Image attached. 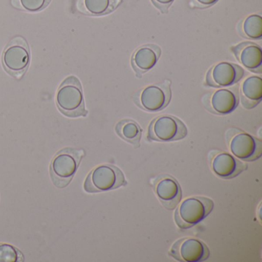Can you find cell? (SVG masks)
I'll return each mask as SVG.
<instances>
[{
	"label": "cell",
	"instance_id": "obj_1",
	"mask_svg": "<svg viewBox=\"0 0 262 262\" xmlns=\"http://www.w3.org/2000/svg\"><path fill=\"white\" fill-rule=\"evenodd\" d=\"M56 102L59 111L67 117H85L88 114L82 85L76 76H69L62 82L58 89Z\"/></svg>",
	"mask_w": 262,
	"mask_h": 262
},
{
	"label": "cell",
	"instance_id": "obj_2",
	"mask_svg": "<svg viewBox=\"0 0 262 262\" xmlns=\"http://www.w3.org/2000/svg\"><path fill=\"white\" fill-rule=\"evenodd\" d=\"M85 156L82 149L66 148L56 153L50 165V176L55 186H68L76 174L79 164Z\"/></svg>",
	"mask_w": 262,
	"mask_h": 262
},
{
	"label": "cell",
	"instance_id": "obj_3",
	"mask_svg": "<svg viewBox=\"0 0 262 262\" xmlns=\"http://www.w3.org/2000/svg\"><path fill=\"white\" fill-rule=\"evenodd\" d=\"M214 201L209 198L204 196L188 198L176 207L174 222L180 229L192 228L206 219L214 209Z\"/></svg>",
	"mask_w": 262,
	"mask_h": 262
},
{
	"label": "cell",
	"instance_id": "obj_4",
	"mask_svg": "<svg viewBox=\"0 0 262 262\" xmlns=\"http://www.w3.org/2000/svg\"><path fill=\"white\" fill-rule=\"evenodd\" d=\"M127 185L128 182L120 168L104 164L98 165L89 173L84 182V190L88 193L103 192Z\"/></svg>",
	"mask_w": 262,
	"mask_h": 262
},
{
	"label": "cell",
	"instance_id": "obj_5",
	"mask_svg": "<svg viewBox=\"0 0 262 262\" xmlns=\"http://www.w3.org/2000/svg\"><path fill=\"white\" fill-rule=\"evenodd\" d=\"M188 135V128L179 118L171 115H162L155 118L148 128V141L170 142L182 140Z\"/></svg>",
	"mask_w": 262,
	"mask_h": 262
},
{
	"label": "cell",
	"instance_id": "obj_6",
	"mask_svg": "<svg viewBox=\"0 0 262 262\" xmlns=\"http://www.w3.org/2000/svg\"><path fill=\"white\" fill-rule=\"evenodd\" d=\"M30 47L24 37H15L4 49L3 65L12 76L18 79L22 77L30 67Z\"/></svg>",
	"mask_w": 262,
	"mask_h": 262
},
{
	"label": "cell",
	"instance_id": "obj_7",
	"mask_svg": "<svg viewBox=\"0 0 262 262\" xmlns=\"http://www.w3.org/2000/svg\"><path fill=\"white\" fill-rule=\"evenodd\" d=\"M171 81L144 87L135 93L133 101L141 110L149 113L161 111L168 106L171 99Z\"/></svg>",
	"mask_w": 262,
	"mask_h": 262
},
{
	"label": "cell",
	"instance_id": "obj_8",
	"mask_svg": "<svg viewBox=\"0 0 262 262\" xmlns=\"http://www.w3.org/2000/svg\"><path fill=\"white\" fill-rule=\"evenodd\" d=\"M226 141L231 153L242 162H254L261 156V141L238 128L228 130Z\"/></svg>",
	"mask_w": 262,
	"mask_h": 262
},
{
	"label": "cell",
	"instance_id": "obj_9",
	"mask_svg": "<svg viewBox=\"0 0 262 262\" xmlns=\"http://www.w3.org/2000/svg\"><path fill=\"white\" fill-rule=\"evenodd\" d=\"M168 254L179 261L202 262L208 260L210 250L200 239L185 237L173 244Z\"/></svg>",
	"mask_w": 262,
	"mask_h": 262
},
{
	"label": "cell",
	"instance_id": "obj_10",
	"mask_svg": "<svg viewBox=\"0 0 262 262\" xmlns=\"http://www.w3.org/2000/svg\"><path fill=\"white\" fill-rule=\"evenodd\" d=\"M245 75V70L237 64L221 62L209 69L205 85L211 88H227L237 83Z\"/></svg>",
	"mask_w": 262,
	"mask_h": 262
},
{
	"label": "cell",
	"instance_id": "obj_11",
	"mask_svg": "<svg viewBox=\"0 0 262 262\" xmlns=\"http://www.w3.org/2000/svg\"><path fill=\"white\" fill-rule=\"evenodd\" d=\"M202 102L205 108L213 114L220 116L230 114L238 105V90L236 87L219 89L214 93L205 95Z\"/></svg>",
	"mask_w": 262,
	"mask_h": 262
},
{
	"label": "cell",
	"instance_id": "obj_12",
	"mask_svg": "<svg viewBox=\"0 0 262 262\" xmlns=\"http://www.w3.org/2000/svg\"><path fill=\"white\" fill-rule=\"evenodd\" d=\"M211 171L217 177L230 180L248 169V165L228 152L213 151L209 155Z\"/></svg>",
	"mask_w": 262,
	"mask_h": 262
},
{
	"label": "cell",
	"instance_id": "obj_13",
	"mask_svg": "<svg viewBox=\"0 0 262 262\" xmlns=\"http://www.w3.org/2000/svg\"><path fill=\"white\" fill-rule=\"evenodd\" d=\"M155 193L167 210L176 209L182 199V191L176 178L168 174H160L153 183Z\"/></svg>",
	"mask_w": 262,
	"mask_h": 262
},
{
	"label": "cell",
	"instance_id": "obj_14",
	"mask_svg": "<svg viewBox=\"0 0 262 262\" xmlns=\"http://www.w3.org/2000/svg\"><path fill=\"white\" fill-rule=\"evenodd\" d=\"M162 54L160 47L156 44H145L136 49L131 57L132 68L136 77L142 78L158 63Z\"/></svg>",
	"mask_w": 262,
	"mask_h": 262
},
{
	"label": "cell",
	"instance_id": "obj_15",
	"mask_svg": "<svg viewBox=\"0 0 262 262\" xmlns=\"http://www.w3.org/2000/svg\"><path fill=\"white\" fill-rule=\"evenodd\" d=\"M236 59L251 73H262V49L252 42H242L231 48Z\"/></svg>",
	"mask_w": 262,
	"mask_h": 262
},
{
	"label": "cell",
	"instance_id": "obj_16",
	"mask_svg": "<svg viewBox=\"0 0 262 262\" xmlns=\"http://www.w3.org/2000/svg\"><path fill=\"white\" fill-rule=\"evenodd\" d=\"M240 97L244 108L246 110L255 108L261 102V78L257 76L246 78L240 88Z\"/></svg>",
	"mask_w": 262,
	"mask_h": 262
},
{
	"label": "cell",
	"instance_id": "obj_17",
	"mask_svg": "<svg viewBox=\"0 0 262 262\" xmlns=\"http://www.w3.org/2000/svg\"><path fill=\"white\" fill-rule=\"evenodd\" d=\"M122 0H79L77 9L88 16H101L114 12Z\"/></svg>",
	"mask_w": 262,
	"mask_h": 262
},
{
	"label": "cell",
	"instance_id": "obj_18",
	"mask_svg": "<svg viewBox=\"0 0 262 262\" xmlns=\"http://www.w3.org/2000/svg\"><path fill=\"white\" fill-rule=\"evenodd\" d=\"M116 134L136 148L141 145L142 128L133 119H125L119 121L116 125Z\"/></svg>",
	"mask_w": 262,
	"mask_h": 262
},
{
	"label": "cell",
	"instance_id": "obj_19",
	"mask_svg": "<svg viewBox=\"0 0 262 262\" xmlns=\"http://www.w3.org/2000/svg\"><path fill=\"white\" fill-rule=\"evenodd\" d=\"M238 33L242 37L252 40H260L262 38V17L259 14H251L239 24Z\"/></svg>",
	"mask_w": 262,
	"mask_h": 262
},
{
	"label": "cell",
	"instance_id": "obj_20",
	"mask_svg": "<svg viewBox=\"0 0 262 262\" xmlns=\"http://www.w3.org/2000/svg\"><path fill=\"white\" fill-rule=\"evenodd\" d=\"M51 0H12L13 7L24 11L37 13L42 11Z\"/></svg>",
	"mask_w": 262,
	"mask_h": 262
},
{
	"label": "cell",
	"instance_id": "obj_21",
	"mask_svg": "<svg viewBox=\"0 0 262 262\" xmlns=\"http://www.w3.org/2000/svg\"><path fill=\"white\" fill-rule=\"evenodd\" d=\"M24 256L19 250L9 244H0V262H22Z\"/></svg>",
	"mask_w": 262,
	"mask_h": 262
},
{
	"label": "cell",
	"instance_id": "obj_22",
	"mask_svg": "<svg viewBox=\"0 0 262 262\" xmlns=\"http://www.w3.org/2000/svg\"><path fill=\"white\" fill-rule=\"evenodd\" d=\"M174 0H151L153 5L160 10L161 13H167Z\"/></svg>",
	"mask_w": 262,
	"mask_h": 262
},
{
	"label": "cell",
	"instance_id": "obj_23",
	"mask_svg": "<svg viewBox=\"0 0 262 262\" xmlns=\"http://www.w3.org/2000/svg\"><path fill=\"white\" fill-rule=\"evenodd\" d=\"M219 0H191L193 7L199 9H205L214 5Z\"/></svg>",
	"mask_w": 262,
	"mask_h": 262
}]
</instances>
